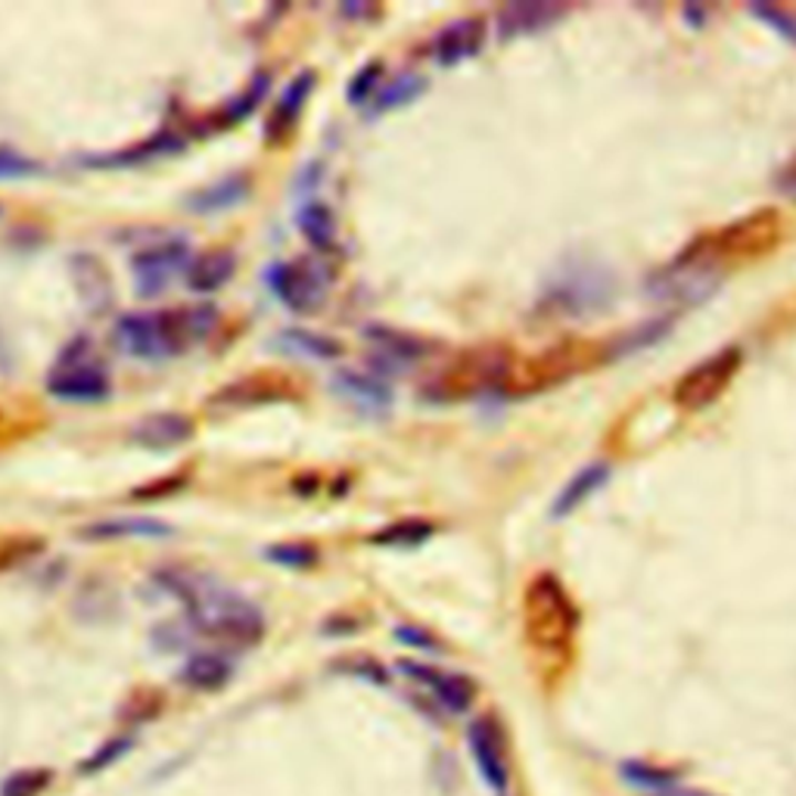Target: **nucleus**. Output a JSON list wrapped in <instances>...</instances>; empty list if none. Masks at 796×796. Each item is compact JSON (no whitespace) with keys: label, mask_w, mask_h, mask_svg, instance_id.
I'll list each match as a JSON object with an SVG mask.
<instances>
[{"label":"nucleus","mask_w":796,"mask_h":796,"mask_svg":"<svg viewBox=\"0 0 796 796\" xmlns=\"http://www.w3.org/2000/svg\"><path fill=\"white\" fill-rule=\"evenodd\" d=\"M187 625L196 635L218 641L234 650L256 647L265 638V616L259 606L240 594L218 591L208 582L187 604Z\"/></svg>","instance_id":"obj_1"},{"label":"nucleus","mask_w":796,"mask_h":796,"mask_svg":"<svg viewBox=\"0 0 796 796\" xmlns=\"http://www.w3.org/2000/svg\"><path fill=\"white\" fill-rule=\"evenodd\" d=\"M579 625V613L572 606L567 589L551 572H541L526 591V628L529 638L545 650H567Z\"/></svg>","instance_id":"obj_2"},{"label":"nucleus","mask_w":796,"mask_h":796,"mask_svg":"<svg viewBox=\"0 0 796 796\" xmlns=\"http://www.w3.org/2000/svg\"><path fill=\"white\" fill-rule=\"evenodd\" d=\"M722 265L712 261L700 246H691L688 252H681L669 268L657 271L647 280V293L657 302H678V305H697L703 299H710L722 280Z\"/></svg>","instance_id":"obj_3"},{"label":"nucleus","mask_w":796,"mask_h":796,"mask_svg":"<svg viewBox=\"0 0 796 796\" xmlns=\"http://www.w3.org/2000/svg\"><path fill=\"white\" fill-rule=\"evenodd\" d=\"M507 374H510V355L504 348H473L439 370V377L427 386V396L445 398V401L476 396L485 389H495L498 383L507 380Z\"/></svg>","instance_id":"obj_4"},{"label":"nucleus","mask_w":796,"mask_h":796,"mask_svg":"<svg viewBox=\"0 0 796 796\" xmlns=\"http://www.w3.org/2000/svg\"><path fill=\"white\" fill-rule=\"evenodd\" d=\"M594 364V346L585 343H563V346L548 348L541 352L538 358H529L523 364H510V374L504 386L514 392V396H533V392H545L557 383L570 380L579 370H585Z\"/></svg>","instance_id":"obj_5"},{"label":"nucleus","mask_w":796,"mask_h":796,"mask_svg":"<svg viewBox=\"0 0 796 796\" xmlns=\"http://www.w3.org/2000/svg\"><path fill=\"white\" fill-rule=\"evenodd\" d=\"M116 340L135 358H162V355L181 352V346L187 343L178 312L125 314L116 324Z\"/></svg>","instance_id":"obj_6"},{"label":"nucleus","mask_w":796,"mask_h":796,"mask_svg":"<svg viewBox=\"0 0 796 796\" xmlns=\"http://www.w3.org/2000/svg\"><path fill=\"white\" fill-rule=\"evenodd\" d=\"M781 237V218L778 212H756V215H746L741 222H731L722 230H716L710 240L703 243L700 249L710 256L712 261L725 259H750V256H760L765 249H772Z\"/></svg>","instance_id":"obj_7"},{"label":"nucleus","mask_w":796,"mask_h":796,"mask_svg":"<svg viewBox=\"0 0 796 796\" xmlns=\"http://www.w3.org/2000/svg\"><path fill=\"white\" fill-rule=\"evenodd\" d=\"M738 370H741V348H722L700 364H693L691 370L678 380L676 401L688 411H700L725 392L728 383L734 380Z\"/></svg>","instance_id":"obj_8"},{"label":"nucleus","mask_w":796,"mask_h":796,"mask_svg":"<svg viewBox=\"0 0 796 796\" xmlns=\"http://www.w3.org/2000/svg\"><path fill=\"white\" fill-rule=\"evenodd\" d=\"M268 283L278 299L293 312H312L324 299V278L321 271L305 261H283L268 271Z\"/></svg>","instance_id":"obj_9"},{"label":"nucleus","mask_w":796,"mask_h":796,"mask_svg":"<svg viewBox=\"0 0 796 796\" xmlns=\"http://www.w3.org/2000/svg\"><path fill=\"white\" fill-rule=\"evenodd\" d=\"M467 741H470V753L473 760L480 765V775L483 781L504 794L507 790V781H510V768H507V750H504V731L495 719H476L470 722L467 728Z\"/></svg>","instance_id":"obj_10"},{"label":"nucleus","mask_w":796,"mask_h":796,"mask_svg":"<svg viewBox=\"0 0 796 796\" xmlns=\"http://www.w3.org/2000/svg\"><path fill=\"white\" fill-rule=\"evenodd\" d=\"M398 669L408 678L420 681L427 691L433 693V700H439L449 712H467L470 703L476 700V685L467 676L442 673V669L423 666V663H415V659H401Z\"/></svg>","instance_id":"obj_11"},{"label":"nucleus","mask_w":796,"mask_h":796,"mask_svg":"<svg viewBox=\"0 0 796 796\" xmlns=\"http://www.w3.org/2000/svg\"><path fill=\"white\" fill-rule=\"evenodd\" d=\"M187 265V246L184 243H162L150 246L135 256V283L140 295L162 293L172 278Z\"/></svg>","instance_id":"obj_12"},{"label":"nucleus","mask_w":796,"mask_h":796,"mask_svg":"<svg viewBox=\"0 0 796 796\" xmlns=\"http://www.w3.org/2000/svg\"><path fill=\"white\" fill-rule=\"evenodd\" d=\"M47 392L63 401H104L109 396V377L100 367L75 362L47 377Z\"/></svg>","instance_id":"obj_13"},{"label":"nucleus","mask_w":796,"mask_h":796,"mask_svg":"<svg viewBox=\"0 0 796 796\" xmlns=\"http://www.w3.org/2000/svg\"><path fill=\"white\" fill-rule=\"evenodd\" d=\"M485 41V22L483 19H458L449 22L439 35L433 37V60L439 66H458L470 56H476Z\"/></svg>","instance_id":"obj_14"},{"label":"nucleus","mask_w":796,"mask_h":796,"mask_svg":"<svg viewBox=\"0 0 796 796\" xmlns=\"http://www.w3.org/2000/svg\"><path fill=\"white\" fill-rule=\"evenodd\" d=\"M193 435V420L174 411H162V415H150L140 420L131 430V439L143 445V449H174L184 445Z\"/></svg>","instance_id":"obj_15"},{"label":"nucleus","mask_w":796,"mask_h":796,"mask_svg":"<svg viewBox=\"0 0 796 796\" xmlns=\"http://www.w3.org/2000/svg\"><path fill=\"white\" fill-rule=\"evenodd\" d=\"M312 90H314V72L295 75L293 82L287 85V90L280 94L278 106H275V112H271V119H268V128H265L268 140L287 138V135L293 131L295 121L302 116V109L309 104V97H312Z\"/></svg>","instance_id":"obj_16"},{"label":"nucleus","mask_w":796,"mask_h":796,"mask_svg":"<svg viewBox=\"0 0 796 796\" xmlns=\"http://www.w3.org/2000/svg\"><path fill=\"white\" fill-rule=\"evenodd\" d=\"M237 268V256L230 249H208L187 268V287L193 293H215L222 290Z\"/></svg>","instance_id":"obj_17"},{"label":"nucleus","mask_w":796,"mask_h":796,"mask_svg":"<svg viewBox=\"0 0 796 796\" xmlns=\"http://www.w3.org/2000/svg\"><path fill=\"white\" fill-rule=\"evenodd\" d=\"M333 389L343 392L346 398H352L355 405L362 408H370V411H383L392 405V389L389 383L374 377V374H358V370H340L333 377Z\"/></svg>","instance_id":"obj_18"},{"label":"nucleus","mask_w":796,"mask_h":796,"mask_svg":"<svg viewBox=\"0 0 796 796\" xmlns=\"http://www.w3.org/2000/svg\"><path fill=\"white\" fill-rule=\"evenodd\" d=\"M563 10L555 3H510L498 13V35L502 37H517L538 32V29H548Z\"/></svg>","instance_id":"obj_19"},{"label":"nucleus","mask_w":796,"mask_h":796,"mask_svg":"<svg viewBox=\"0 0 796 796\" xmlns=\"http://www.w3.org/2000/svg\"><path fill=\"white\" fill-rule=\"evenodd\" d=\"M72 275H75V287H78L87 309L90 312H106L109 302H112V283H109L104 265L94 256H75L72 259Z\"/></svg>","instance_id":"obj_20"},{"label":"nucleus","mask_w":796,"mask_h":796,"mask_svg":"<svg viewBox=\"0 0 796 796\" xmlns=\"http://www.w3.org/2000/svg\"><path fill=\"white\" fill-rule=\"evenodd\" d=\"M234 676V666L230 659L222 654H193L184 669H181V685H187L191 691H218L225 688L227 681Z\"/></svg>","instance_id":"obj_21"},{"label":"nucleus","mask_w":796,"mask_h":796,"mask_svg":"<svg viewBox=\"0 0 796 796\" xmlns=\"http://www.w3.org/2000/svg\"><path fill=\"white\" fill-rule=\"evenodd\" d=\"M367 340L374 343V348L380 352V358L386 364H415L430 352V346L423 340L389 327H370L367 330Z\"/></svg>","instance_id":"obj_22"},{"label":"nucleus","mask_w":796,"mask_h":796,"mask_svg":"<svg viewBox=\"0 0 796 796\" xmlns=\"http://www.w3.org/2000/svg\"><path fill=\"white\" fill-rule=\"evenodd\" d=\"M606 480H610V467H606V464H589V467H582L572 476L570 483L563 485V492L557 495L551 514H555V517H570L572 510H576L579 504L589 502L591 495H594Z\"/></svg>","instance_id":"obj_23"},{"label":"nucleus","mask_w":796,"mask_h":796,"mask_svg":"<svg viewBox=\"0 0 796 796\" xmlns=\"http://www.w3.org/2000/svg\"><path fill=\"white\" fill-rule=\"evenodd\" d=\"M85 538H159L172 536V526L159 523V519L135 517V519H100V523H90L82 529Z\"/></svg>","instance_id":"obj_24"},{"label":"nucleus","mask_w":796,"mask_h":796,"mask_svg":"<svg viewBox=\"0 0 796 796\" xmlns=\"http://www.w3.org/2000/svg\"><path fill=\"white\" fill-rule=\"evenodd\" d=\"M299 230L318 252H330L336 246V218H333L330 206L318 203V200L302 206V212H299Z\"/></svg>","instance_id":"obj_25"},{"label":"nucleus","mask_w":796,"mask_h":796,"mask_svg":"<svg viewBox=\"0 0 796 796\" xmlns=\"http://www.w3.org/2000/svg\"><path fill=\"white\" fill-rule=\"evenodd\" d=\"M246 196H249V178L246 174H230V178L212 184L206 191L193 193L191 208H196V212H218V208L237 206Z\"/></svg>","instance_id":"obj_26"},{"label":"nucleus","mask_w":796,"mask_h":796,"mask_svg":"<svg viewBox=\"0 0 796 796\" xmlns=\"http://www.w3.org/2000/svg\"><path fill=\"white\" fill-rule=\"evenodd\" d=\"M280 343L287 346V352L295 355H305V358H318V362H330V358H340L343 346L336 340H330L324 333H312V330H283L280 333Z\"/></svg>","instance_id":"obj_27"},{"label":"nucleus","mask_w":796,"mask_h":796,"mask_svg":"<svg viewBox=\"0 0 796 796\" xmlns=\"http://www.w3.org/2000/svg\"><path fill=\"white\" fill-rule=\"evenodd\" d=\"M435 526L430 519H398L392 526H386L380 533H374L370 541L383 545V548H417L423 541H430Z\"/></svg>","instance_id":"obj_28"},{"label":"nucleus","mask_w":796,"mask_h":796,"mask_svg":"<svg viewBox=\"0 0 796 796\" xmlns=\"http://www.w3.org/2000/svg\"><path fill=\"white\" fill-rule=\"evenodd\" d=\"M184 140L174 138V135H159L150 143H140L135 150H125L119 157H106V159H90V165H131V162H143V159L162 157V153H172V150H181Z\"/></svg>","instance_id":"obj_29"},{"label":"nucleus","mask_w":796,"mask_h":796,"mask_svg":"<svg viewBox=\"0 0 796 796\" xmlns=\"http://www.w3.org/2000/svg\"><path fill=\"white\" fill-rule=\"evenodd\" d=\"M620 772H623V778L628 781L632 787H641V790L663 794V790L676 787V775H673V772L654 768V765H647V762H623Z\"/></svg>","instance_id":"obj_30"},{"label":"nucleus","mask_w":796,"mask_h":796,"mask_svg":"<svg viewBox=\"0 0 796 796\" xmlns=\"http://www.w3.org/2000/svg\"><path fill=\"white\" fill-rule=\"evenodd\" d=\"M53 784V772L47 768H25L13 772L0 784V796H41Z\"/></svg>","instance_id":"obj_31"},{"label":"nucleus","mask_w":796,"mask_h":796,"mask_svg":"<svg viewBox=\"0 0 796 796\" xmlns=\"http://www.w3.org/2000/svg\"><path fill=\"white\" fill-rule=\"evenodd\" d=\"M278 396L275 386H268L265 380H240L234 386H227L222 392H215V405H249V401H265V398Z\"/></svg>","instance_id":"obj_32"},{"label":"nucleus","mask_w":796,"mask_h":796,"mask_svg":"<svg viewBox=\"0 0 796 796\" xmlns=\"http://www.w3.org/2000/svg\"><path fill=\"white\" fill-rule=\"evenodd\" d=\"M423 90H427V82H423L420 75H405V78H398V82H392V85L383 90L377 109L383 112V109H396V106L411 104Z\"/></svg>","instance_id":"obj_33"},{"label":"nucleus","mask_w":796,"mask_h":796,"mask_svg":"<svg viewBox=\"0 0 796 796\" xmlns=\"http://www.w3.org/2000/svg\"><path fill=\"white\" fill-rule=\"evenodd\" d=\"M265 557L271 563L290 567V570H309V567L318 563V551H314L312 545H275V548L265 551Z\"/></svg>","instance_id":"obj_34"},{"label":"nucleus","mask_w":796,"mask_h":796,"mask_svg":"<svg viewBox=\"0 0 796 796\" xmlns=\"http://www.w3.org/2000/svg\"><path fill=\"white\" fill-rule=\"evenodd\" d=\"M380 75H383V63H367L364 69L355 72V78L348 82V90H346V97H348V104L352 106H364L370 97H374V90H377V85H380Z\"/></svg>","instance_id":"obj_35"},{"label":"nucleus","mask_w":796,"mask_h":796,"mask_svg":"<svg viewBox=\"0 0 796 796\" xmlns=\"http://www.w3.org/2000/svg\"><path fill=\"white\" fill-rule=\"evenodd\" d=\"M178 314H181V327H184L187 340H206L208 333L215 330V324H218V312H215L212 305H206V302Z\"/></svg>","instance_id":"obj_36"},{"label":"nucleus","mask_w":796,"mask_h":796,"mask_svg":"<svg viewBox=\"0 0 796 796\" xmlns=\"http://www.w3.org/2000/svg\"><path fill=\"white\" fill-rule=\"evenodd\" d=\"M131 750V738H112L109 744H104L100 750H94L90 756H87L85 762H82V775H97V772H104V768H109L112 762L119 760V756H125Z\"/></svg>","instance_id":"obj_37"},{"label":"nucleus","mask_w":796,"mask_h":796,"mask_svg":"<svg viewBox=\"0 0 796 796\" xmlns=\"http://www.w3.org/2000/svg\"><path fill=\"white\" fill-rule=\"evenodd\" d=\"M753 17H760L762 22H768L778 35H784L790 44H796V17L787 13V10H778V7H768V3H760V7H750Z\"/></svg>","instance_id":"obj_38"},{"label":"nucleus","mask_w":796,"mask_h":796,"mask_svg":"<svg viewBox=\"0 0 796 796\" xmlns=\"http://www.w3.org/2000/svg\"><path fill=\"white\" fill-rule=\"evenodd\" d=\"M265 90H268V75H259L256 85L249 87L237 104H230V109H227V121H240L243 116H249V112L259 106L261 97H265Z\"/></svg>","instance_id":"obj_39"},{"label":"nucleus","mask_w":796,"mask_h":796,"mask_svg":"<svg viewBox=\"0 0 796 796\" xmlns=\"http://www.w3.org/2000/svg\"><path fill=\"white\" fill-rule=\"evenodd\" d=\"M187 483V476L181 473L178 480L174 476H165V480H159V483H150V485H143V488H135L131 492V498L135 502H159V498H165V495H174L181 485Z\"/></svg>","instance_id":"obj_40"},{"label":"nucleus","mask_w":796,"mask_h":796,"mask_svg":"<svg viewBox=\"0 0 796 796\" xmlns=\"http://www.w3.org/2000/svg\"><path fill=\"white\" fill-rule=\"evenodd\" d=\"M396 638L401 641V644H408V647L427 650V654H435V650H442V647H439V641H435L433 635H430V632H423L420 625H398Z\"/></svg>","instance_id":"obj_41"},{"label":"nucleus","mask_w":796,"mask_h":796,"mask_svg":"<svg viewBox=\"0 0 796 796\" xmlns=\"http://www.w3.org/2000/svg\"><path fill=\"white\" fill-rule=\"evenodd\" d=\"M41 172V165L32 159L19 157L13 150H0V178H25V174Z\"/></svg>","instance_id":"obj_42"},{"label":"nucleus","mask_w":796,"mask_h":796,"mask_svg":"<svg viewBox=\"0 0 796 796\" xmlns=\"http://www.w3.org/2000/svg\"><path fill=\"white\" fill-rule=\"evenodd\" d=\"M346 669H355V676H364V678H374L377 685H386L389 676H386V669L377 666L374 659H348Z\"/></svg>","instance_id":"obj_43"},{"label":"nucleus","mask_w":796,"mask_h":796,"mask_svg":"<svg viewBox=\"0 0 796 796\" xmlns=\"http://www.w3.org/2000/svg\"><path fill=\"white\" fill-rule=\"evenodd\" d=\"M778 187L781 193H787L790 200H796V157L784 165V172L778 178Z\"/></svg>","instance_id":"obj_44"},{"label":"nucleus","mask_w":796,"mask_h":796,"mask_svg":"<svg viewBox=\"0 0 796 796\" xmlns=\"http://www.w3.org/2000/svg\"><path fill=\"white\" fill-rule=\"evenodd\" d=\"M657 796H710V794H700V790H681V787H669V790H663Z\"/></svg>","instance_id":"obj_45"},{"label":"nucleus","mask_w":796,"mask_h":796,"mask_svg":"<svg viewBox=\"0 0 796 796\" xmlns=\"http://www.w3.org/2000/svg\"><path fill=\"white\" fill-rule=\"evenodd\" d=\"M340 623H343V620H340ZM324 632H327V635H336V632H343V625H340V628H324ZM346 632H358V625H348Z\"/></svg>","instance_id":"obj_46"}]
</instances>
